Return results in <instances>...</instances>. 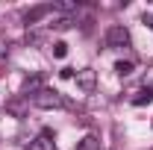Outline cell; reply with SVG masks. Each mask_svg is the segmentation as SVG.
Masks as SVG:
<instances>
[{
    "mask_svg": "<svg viewBox=\"0 0 153 150\" xmlns=\"http://www.w3.org/2000/svg\"><path fill=\"white\" fill-rule=\"evenodd\" d=\"M74 82H76V88H82L85 94H91L97 88V71L94 68H79L74 74Z\"/></svg>",
    "mask_w": 153,
    "mask_h": 150,
    "instance_id": "3957f363",
    "label": "cell"
},
{
    "mask_svg": "<svg viewBox=\"0 0 153 150\" xmlns=\"http://www.w3.org/2000/svg\"><path fill=\"white\" fill-rule=\"evenodd\" d=\"M53 56H56V59L68 56V44H65V41H56V44H53Z\"/></svg>",
    "mask_w": 153,
    "mask_h": 150,
    "instance_id": "30bf717a",
    "label": "cell"
},
{
    "mask_svg": "<svg viewBox=\"0 0 153 150\" xmlns=\"http://www.w3.org/2000/svg\"><path fill=\"white\" fill-rule=\"evenodd\" d=\"M30 100H33L36 109H62V106H65V97L59 91H53V88H41V91H36Z\"/></svg>",
    "mask_w": 153,
    "mask_h": 150,
    "instance_id": "6da1fadb",
    "label": "cell"
},
{
    "mask_svg": "<svg viewBox=\"0 0 153 150\" xmlns=\"http://www.w3.org/2000/svg\"><path fill=\"white\" fill-rule=\"evenodd\" d=\"M130 41H133V36L124 24H115V27L106 30V44L109 47H130Z\"/></svg>",
    "mask_w": 153,
    "mask_h": 150,
    "instance_id": "7a4b0ae2",
    "label": "cell"
},
{
    "mask_svg": "<svg viewBox=\"0 0 153 150\" xmlns=\"http://www.w3.org/2000/svg\"><path fill=\"white\" fill-rule=\"evenodd\" d=\"M141 24H144V27H150V30H153V15H150V12H144V15H141Z\"/></svg>",
    "mask_w": 153,
    "mask_h": 150,
    "instance_id": "7c38bea8",
    "label": "cell"
},
{
    "mask_svg": "<svg viewBox=\"0 0 153 150\" xmlns=\"http://www.w3.org/2000/svg\"><path fill=\"white\" fill-rule=\"evenodd\" d=\"M3 53H9V41H3V38H0V56H3Z\"/></svg>",
    "mask_w": 153,
    "mask_h": 150,
    "instance_id": "5bb4252c",
    "label": "cell"
},
{
    "mask_svg": "<svg viewBox=\"0 0 153 150\" xmlns=\"http://www.w3.org/2000/svg\"><path fill=\"white\" fill-rule=\"evenodd\" d=\"M59 76H62V79H74V68H62Z\"/></svg>",
    "mask_w": 153,
    "mask_h": 150,
    "instance_id": "8fae6325",
    "label": "cell"
},
{
    "mask_svg": "<svg viewBox=\"0 0 153 150\" xmlns=\"http://www.w3.org/2000/svg\"><path fill=\"white\" fill-rule=\"evenodd\" d=\"M71 24H74V15H59V18H53L50 27H53V30H68Z\"/></svg>",
    "mask_w": 153,
    "mask_h": 150,
    "instance_id": "9c48e42d",
    "label": "cell"
},
{
    "mask_svg": "<svg viewBox=\"0 0 153 150\" xmlns=\"http://www.w3.org/2000/svg\"><path fill=\"white\" fill-rule=\"evenodd\" d=\"M76 150H100V138H97L94 132H88L82 141H76Z\"/></svg>",
    "mask_w": 153,
    "mask_h": 150,
    "instance_id": "8992f818",
    "label": "cell"
},
{
    "mask_svg": "<svg viewBox=\"0 0 153 150\" xmlns=\"http://www.w3.org/2000/svg\"><path fill=\"white\" fill-rule=\"evenodd\" d=\"M144 103H153V88H141V91H135L133 106H144Z\"/></svg>",
    "mask_w": 153,
    "mask_h": 150,
    "instance_id": "52a82bcc",
    "label": "cell"
},
{
    "mask_svg": "<svg viewBox=\"0 0 153 150\" xmlns=\"http://www.w3.org/2000/svg\"><path fill=\"white\" fill-rule=\"evenodd\" d=\"M30 150H56V144H53V135H50V130H44L41 135H38L36 141H30Z\"/></svg>",
    "mask_w": 153,
    "mask_h": 150,
    "instance_id": "5b68a950",
    "label": "cell"
},
{
    "mask_svg": "<svg viewBox=\"0 0 153 150\" xmlns=\"http://www.w3.org/2000/svg\"><path fill=\"white\" fill-rule=\"evenodd\" d=\"M9 112H15V115H24V106H21V103H12V106H9Z\"/></svg>",
    "mask_w": 153,
    "mask_h": 150,
    "instance_id": "4fadbf2b",
    "label": "cell"
},
{
    "mask_svg": "<svg viewBox=\"0 0 153 150\" xmlns=\"http://www.w3.org/2000/svg\"><path fill=\"white\" fill-rule=\"evenodd\" d=\"M53 12H56V3H41V6H33V9H27L24 24H27V27H36L41 18H47V15H53Z\"/></svg>",
    "mask_w": 153,
    "mask_h": 150,
    "instance_id": "277c9868",
    "label": "cell"
},
{
    "mask_svg": "<svg viewBox=\"0 0 153 150\" xmlns=\"http://www.w3.org/2000/svg\"><path fill=\"white\" fill-rule=\"evenodd\" d=\"M133 68H135V65L130 62V59H121V62H115V74H118V76H130V74H133Z\"/></svg>",
    "mask_w": 153,
    "mask_h": 150,
    "instance_id": "ba28073f",
    "label": "cell"
}]
</instances>
